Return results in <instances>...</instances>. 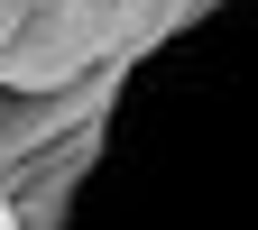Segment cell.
Here are the masks:
<instances>
[{
  "label": "cell",
  "instance_id": "7a4b0ae2",
  "mask_svg": "<svg viewBox=\"0 0 258 230\" xmlns=\"http://www.w3.org/2000/svg\"><path fill=\"white\" fill-rule=\"evenodd\" d=\"M0 230H19V203H10V184H0Z\"/></svg>",
  "mask_w": 258,
  "mask_h": 230
},
{
  "label": "cell",
  "instance_id": "6da1fadb",
  "mask_svg": "<svg viewBox=\"0 0 258 230\" xmlns=\"http://www.w3.org/2000/svg\"><path fill=\"white\" fill-rule=\"evenodd\" d=\"M19 10H28V0H0V37H10V28H19Z\"/></svg>",
  "mask_w": 258,
  "mask_h": 230
}]
</instances>
